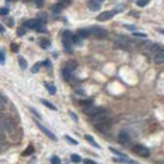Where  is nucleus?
Segmentation results:
<instances>
[{
    "label": "nucleus",
    "mask_w": 164,
    "mask_h": 164,
    "mask_svg": "<svg viewBox=\"0 0 164 164\" xmlns=\"http://www.w3.org/2000/svg\"><path fill=\"white\" fill-rule=\"evenodd\" d=\"M93 120V125H95L96 130H99L100 132H106L109 131L111 126H113V120L110 117L106 116H101V117H96V119H92Z\"/></svg>",
    "instance_id": "obj_1"
},
{
    "label": "nucleus",
    "mask_w": 164,
    "mask_h": 164,
    "mask_svg": "<svg viewBox=\"0 0 164 164\" xmlns=\"http://www.w3.org/2000/svg\"><path fill=\"white\" fill-rule=\"evenodd\" d=\"M86 114L90 117L96 119V117H101V116H106L107 110L105 107H100V106H90V107H87Z\"/></svg>",
    "instance_id": "obj_2"
},
{
    "label": "nucleus",
    "mask_w": 164,
    "mask_h": 164,
    "mask_svg": "<svg viewBox=\"0 0 164 164\" xmlns=\"http://www.w3.org/2000/svg\"><path fill=\"white\" fill-rule=\"evenodd\" d=\"M1 128H3V131L6 130V132H9V134H12V135L16 130V126H15V124H14V121L9 116H5V115L1 116Z\"/></svg>",
    "instance_id": "obj_3"
},
{
    "label": "nucleus",
    "mask_w": 164,
    "mask_h": 164,
    "mask_svg": "<svg viewBox=\"0 0 164 164\" xmlns=\"http://www.w3.org/2000/svg\"><path fill=\"white\" fill-rule=\"evenodd\" d=\"M115 43H116L119 47L124 48V49H130V48L132 47V44H134L130 38H128L125 36H117L116 38H115Z\"/></svg>",
    "instance_id": "obj_4"
},
{
    "label": "nucleus",
    "mask_w": 164,
    "mask_h": 164,
    "mask_svg": "<svg viewBox=\"0 0 164 164\" xmlns=\"http://www.w3.org/2000/svg\"><path fill=\"white\" fill-rule=\"evenodd\" d=\"M89 32L91 36L97 37V38H106L109 36V32L101 27H91V28H89Z\"/></svg>",
    "instance_id": "obj_5"
},
{
    "label": "nucleus",
    "mask_w": 164,
    "mask_h": 164,
    "mask_svg": "<svg viewBox=\"0 0 164 164\" xmlns=\"http://www.w3.org/2000/svg\"><path fill=\"white\" fill-rule=\"evenodd\" d=\"M117 140H119V143H120L121 145H125V146L131 145V138H130V135H129L126 131H120V132H119Z\"/></svg>",
    "instance_id": "obj_6"
},
{
    "label": "nucleus",
    "mask_w": 164,
    "mask_h": 164,
    "mask_svg": "<svg viewBox=\"0 0 164 164\" xmlns=\"http://www.w3.org/2000/svg\"><path fill=\"white\" fill-rule=\"evenodd\" d=\"M132 152H134L135 154L140 155V156H144V158L150 155V150L144 145H135L134 148H132Z\"/></svg>",
    "instance_id": "obj_7"
},
{
    "label": "nucleus",
    "mask_w": 164,
    "mask_h": 164,
    "mask_svg": "<svg viewBox=\"0 0 164 164\" xmlns=\"http://www.w3.org/2000/svg\"><path fill=\"white\" fill-rule=\"evenodd\" d=\"M40 25H44L39 19H29L24 23V28H29V29H38Z\"/></svg>",
    "instance_id": "obj_8"
},
{
    "label": "nucleus",
    "mask_w": 164,
    "mask_h": 164,
    "mask_svg": "<svg viewBox=\"0 0 164 164\" xmlns=\"http://www.w3.org/2000/svg\"><path fill=\"white\" fill-rule=\"evenodd\" d=\"M116 13H117L116 10H109V12H104V13H101L100 15L97 16V19H99L100 22H106V20H110Z\"/></svg>",
    "instance_id": "obj_9"
},
{
    "label": "nucleus",
    "mask_w": 164,
    "mask_h": 164,
    "mask_svg": "<svg viewBox=\"0 0 164 164\" xmlns=\"http://www.w3.org/2000/svg\"><path fill=\"white\" fill-rule=\"evenodd\" d=\"M37 126H38V128H39V129H40V130H42V131H43V132H44V134H46V135H47V137H48V138H49V139H51V140H56V139H57V138H56V137H54V134H53V132H52L51 130H48V129H47L46 126H44V125H42L40 123H37Z\"/></svg>",
    "instance_id": "obj_10"
},
{
    "label": "nucleus",
    "mask_w": 164,
    "mask_h": 164,
    "mask_svg": "<svg viewBox=\"0 0 164 164\" xmlns=\"http://www.w3.org/2000/svg\"><path fill=\"white\" fill-rule=\"evenodd\" d=\"M153 59H154V62H155L156 65L164 63V48H163V47L160 48V51L158 52V53H156V56H155V57L153 58Z\"/></svg>",
    "instance_id": "obj_11"
},
{
    "label": "nucleus",
    "mask_w": 164,
    "mask_h": 164,
    "mask_svg": "<svg viewBox=\"0 0 164 164\" xmlns=\"http://www.w3.org/2000/svg\"><path fill=\"white\" fill-rule=\"evenodd\" d=\"M76 68H77V62L73 61V59L68 61L67 63H66V66H65V69H67L68 72H73Z\"/></svg>",
    "instance_id": "obj_12"
},
{
    "label": "nucleus",
    "mask_w": 164,
    "mask_h": 164,
    "mask_svg": "<svg viewBox=\"0 0 164 164\" xmlns=\"http://www.w3.org/2000/svg\"><path fill=\"white\" fill-rule=\"evenodd\" d=\"M89 8L92 12H97V10H100L101 4L99 1H96V0H89Z\"/></svg>",
    "instance_id": "obj_13"
},
{
    "label": "nucleus",
    "mask_w": 164,
    "mask_h": 164,
    "mask_svg": "<svg viewBox=\"0 0 164 164\" xmlns=\"http://www.w3.org/2000/svg\"><path fill=\"white\" fill-rule=\"evenodd\" d=\"M63 8H65V6L62 5L61 3H57V4H54L53 6H52L51 10H52V12H53L54 14H59V13L62 12V10H63Z\"/></svg>",
    "instance_id": "obj_14"
},
{
    "label": "nucleus",
    "mask_w": 164,
    "mask_h": 164,
    "mask_svg": "<svg viewBox=\"0 0 164 164\" xmlns=\"http://www.w3.org/2000/svg\"><path fill=\"white\" fill-rule=\"evenodd\" d=\"M77 36L81 38V39H83V38H87L89 36H91L89 32V29H78L77 30Z\"/></svg>",
    "instance_id": "obj_15"
},
{
    "label": "nucleus",
    "mask_w": 164,
    "mask_h": 164,
    "mask_svg": "<svg viewBox=\"0 0 164 164\" xmlns=\"http://www.w3.org/2000/svg\"><path fill=\"white\" fill-rule=\"evenodd\" d=\"M39 44H40V47L43 48V49H47V48L51 47V42L48 40L47 38H42V39L39 40Z\"/></svg>",
    "instance_id": "obj_16"
},
{
    "label": "nucleus",
    "mask_w": 164,
    "mask_h": 164,
    "mask_svg": "<svg viewBox=\"0 0 164 164\" xmlns=\"http://www.w3.org/2000/svg\"><path fill=\"white\" fill-rule=\"evenodd\" d=\"M85 139H86V140L89 141V143H90V144H91V145L96 146V148H100V145H99V144H97V143L95 141V139H93V137H92V135H85Z\"/></svg>",
    "instance_id": "obj_17"
},
{
    "label": "nucleus",
    "mask_w": 164,
    "mask_h": 164,
    "mask_svg": "<svg viewBox=\"0 0 164 164\" xmlns=\"http://www.w3.org/2000/svg\"><path fill=\"white\" fill-rule=\"evenodd\" d=\"M62 76H63V78L67 80V81H71L72 77H73V76H72V72H68L67 69H65V68L62 69Z\"/></svg>",
    "instance_id": "obj_18"
},
{
    "label": "nucleus",
    "mask_w": 164,
    "mask_h": 164,
    "mask_svg": "<svg viewBox=\"0 0 164 164\" xmlns=\"http://www.w3.org/2000/svg\"><path fill=\"white\" fill-rule=\"evenodd\" d=\"M40 102L43 104L44 106H47L48 109H51V110H53V111H56V110H57V107H56V106H54V105H53V104H52V102H49V101H47V100H40Z\"/></svg>",
    "instance_id": "obj_19"
},
{
    "label": "nucleus",
    "mask_w": 164,
    "mask_h": 164,
    "mask_svg": "<svg viewBox=\"0 0 164 164\" xmlns=\"http://www.w3.org/2000/svg\"><path fill=\"white\" fill-rule=\"evenodd\" d=\"M44 86H46V89L48 90V92L51 93V95H54L56 93V87H54V85H52V83H44Z\"/></svg>",
    "instance_id": "obj_20"
},
{
    "label": "nucleus",
    "mask_w": 164,
    "mask_h": 164,
    "mask_svg": "<svg viewBox=\"0 0 164 164\" xmlns=\"http://www.w3.org/2000/svg\"><path fill=\"white\" fill-rule=\"evenodd\" d=\"M18 61H19V66H20V68L22 69H25L28 67V63H27V61L24 59L23 57H19L18 58Z\"/></svg>",
    "instance_id": "obj_21"
},
{
    "label": "nucleus",
    "mask_w": 164,
    "mask_h": 164,
    "mask_svg": "<svg viewBox=\"0 0 164 164\" xmlns=\"http://www.w3.org/2000/svg\"><path fill=\"white\" fill-rule=\"evenodd\" d=\"M110 150L114 153V154H116V155H119V156H121L123 159H126V155L124 154V153H121V152H119V150H116L115 148H110Z\"/></svg>",
    "instance_id": "obj_22"
},
{
    "label": "nucleus",
    "mask_w": 164,
    "mask_h": 164,
    "mask_svg": "<svg viewBox=\"0 0 164 164\" xmlns=\"http://www.w3.org/2000/svg\"><path fill=\"white\" fill-rule=\"evenodd\" d=\"M71 160L73 163H80V162H81V156L77 155V154H72L71 155Z\"/></svg>",
    "instance_id": "obj_23"
},
{
    "label": "nucleus",
    "mask_w": 164,
    "mask_h": 164,
    "mask_svg": "<svg viewBox=\"0 0 164 164\" xmlns=\"http://www.w3.org/2000/svg\"><path fill=\"white\" fill-rule=\"evenodd\" d=\"M42 65H43V63H40V62H38V63H36V65L33 66V68H32V72H33V73L38 72V71H39V68H40V66H42Z\"/></svg>",
    "instance_id": "obj_24"
},
{
    "label": "nucleus",
    "mask_w": 164,
    "mask_h": 164,
    "mask_svg": "<svg viewBox=\"0 0 164 164\" xmlns=\"http://www.w3.org/2000/svg\"><path fill=\"white\" fill-rule=\"evenodd\" d=\"M51 163H52V164H61V159H59L58 156L53 155V156L51 158Z\"/></svg>",
    "instance_id": "obj_25"
},
{
    "label": "nucleus",
    "mask_w": 164,
    "mask_h": 164,
    "mask_svg": "<svg viewBox=\"0 0 164 164\" xmlns=\"http://www.w3.org/2000/svg\"><path fill=\"white\" fill-rule=\"evenodd\" d=\"M0 62H1V65L5 63V51L4 49L0 51Z\"/></svg>",
    "instance_id": "obj_26"
},
{
    "label": "nucleus",
    "mask_w": 164,
    "mask_h": 164,
    "mask_svg": "<svg viewBox=\"0 0 164 164\" xmlns=\"http://www.w3.org/2000/svg\"><path fill=\"white\" fill-rule=\"evenodd\" d=\"M149 1H150V0H138L137 4H138V6H145Z\"/></svg>",
    "instance_id": "obj_27"
},
{
    "label": "nucleus",
    "mask_w": 164,
    "mask_h": 164,
    "mask_svg": "<svg viewBox=\"0 0 164 164\" xmlns=\"http://www.w3.org/2000/svg\"><path fill=\"white\" fill-rule=\"evenodd\" d=\"M33 152H34V148H33V146H29L25 152H23V155H30Z\"/></svg>",
    "instance_id": "obj_28"
},
{
    "label": "nucleus",
    "mask_w": 164,
    "mask_h": 164,
    "mask_svg": "<svg viewBox=\"0 0 164 164\" xmlns=\"http://www.w3.org/2000/svg\"><path fill=\"white\" fill-rule=\"evenodd\" d=\"M65 139H66V140H67V141L69 143V144H73V145H76V144H77V141H76V140H73V139H72L71 137H68V135H66Z\"/></svg>",
    "instance_id": "obj_29"
},
{
    "label": "nucleus",
    "mask_w": 164,
    "mask_h": 164,
    "mask_svg": "<svg viewBox=\"0 0 164 164\" xmlns=\"http://www.w3.org/2000/svg\"><path fill=\"white\" fill-rule=\"evenodd\" d=\"M73 43H75V44H78V46L81 44V38H80L77 34H76V36L73 37Z\"/></svg>",
    "instance_id": "obj_30"
},
{
    "label": "nucleus",
    "mask_w": 164,
    "mask_h": 164,
    "mask_svg": "<svg viewBox=\"0 0 164 164\" xmlns=\"http://www.w3.org/2000/svg\"><path fill=\"white\" fill-rule=\"evenodd\" d=\"M69 116H71V117H72V120H73V121H76V123H77V121H78L77 115H76L75 113H73V111H69Z\"/></svg>",
    "instance_id": "obj_31"
},
{
    "label": "nucleus",
    "mask_w": 164,
    "mask_h": 164,
    "mask_svg": "<svg viewBox=\"0 0 164 164\" xmlns=\"http://www.w3.org/2000/svg\"><path fill=\"white\" fill-rule=\"evenodd\" d=\"M34 4L37 8H42L43 6V0H34Z\"/></svg>",
    "instance_id": "obj_32"
},
{
    "label": "nucleus",
    "mask_w": 164,
    "mask_h": 164,
    "mask_svg": "<svg viewBox=\"0 0 164 164\" xmlns=\"http://www.w3.org/2000/svg\"><path fill=\"white\" fill-rule=\"evenodd\" d=\"M16 33H18V36H24V34H25V28H19L18 30H16Z\"/></svg>",
    "instance_id": "obj_33"
},
{
    "label": "nucleus",
    "mask_w": 164,
    "mask_h": 164,
    "mask_svg": "<svg viewBox=\"0 0 164 164\" xmlns=\"http://www.w3.org/2000/svg\"><path fill=\"white\" fill-rule=\"evenodd\" d=\"M30 111H32V114L34 115V116H37V119H40V115H39V113L36 110V109H33V107H30Z\"/></svg>",
    "instance_id": "obj_34"
},
{
    "label": "nucleus",
    "mask_w": 164,
    "mask_h": 164,
    "mask_svg": "<svg viewBox=\"0 0 164 164\" xmlns=\"http://www.w3.org/2000/svg\"><path fill=\"white\" fill-rule=\"evenodd\" d=\"M134 36L135 37H139V38H145L146 34L145 33H140V32H134Z\"/></svg>",
    "instance_id": "obj_35"
},
{
    "label": "nucleus",
    "mask_w": 164,
    "mask_h": 164,
    "mask_svg": "<svg viewBox=\"0 0 164 164\" xmlns=\"http://www.w3.org/2000/svg\"><path fill=\"white\" fill-rule=\"evenodd\" d=\"M43 65L46 66V67H47L48 69H52V66H51V61H49V59H46V61L43 62Z\"/></svg>",
    "instance_id": "obj_36"
},
{
    "label": "nucleus",
    "mask_w": 164,
    "mask_h": 164,
    "mask_svg": "<svg viewBox=\"0 0 164 164\" xmlns=\"http://www.w3.org/2000/svg\"><path fill=\"white\" fill-rule=\"evenodd\" d=\"M0 13H1L3 16H6V15H8V13H9V9L8 8H1V12H0Z\"/></svg>",
    "instance_id": "obj_37"
},
{
    "label": "nucleus",
    "mask_w": 164,
    "mask_h": 164,
    "mask_svg": "<svg viewBox=\"0 0 164 164\" xmlns=\"http://www.w3.org/2000/svg\"><path fill=\"white\" fill-rule=\"evenodd\" d=\"M12 51H13V52H18V51H19V46H18V44L12 43Z\"/></svg>",
    "instance_id": "obj_38"
},
{
    "label": "nucleus",
    "mask_w": 164,
    "mask_h": 164,
    "mask_svg": "<svg viewBox=\"0 0 164 164\" xmlns=\"http://www.w3.org/2000/svg\"><path fill=\"white\" fill-rule=\"evenodd\" d=\"M58 3H61V4L63 5V6H66V5H68L69 3H71V0H59Z\"/></svg>",
    "instance_id": "obj_39"
},
{
    "label": "nucleus",
    "mask_w": 164,
    "mask_h": 164,
    "mask_svg": "<svg viewBox=\"0 0 164 164\" xmlns=\"http://www.w3.org/2000/svg\"><path fill=\"white\" fill-rule=\"evenodd\" d=\"M124 27L126 28V29H129V30H134V32H135V29H137V28H135V25H128V24H125Z\"/></svg>",
    "instance_id": "obj_40"
},
{
    "label": "nucleus",
    "mask_w": 164,
    "mask_h": 164,
    "mask_svg": "<svg viewBox=\"0 0 164 164\" xmlns=\"http://www.w3.org/2000/svg\"><path fill=\"white\" fill-rule=\"evenodd\" d=\"M83 164H97V163L93 162L91 159H86V160H83Z\"/></svg>",
    "instance_id": "obj_41"
},
{
    "label": "nucleus",
    "mask_w": 164,
    "mask_h": 164,
    "mask_svg": "<svg viewBox=\"0 0 164 164\" xmlns=\"http://www.w3.org/2000/svg\"><path fill=\"white\" fill-rule=\"evenodd\" d=\"M38 32H42V33H44V32H47V29H46V28H44V25H40L39 28H38Z\"/></svg>",
    "instance_id": "obj_42"
},
{
    "label": "nucleus",
    "mask_w": 164,
    "mask_h": 164,
    "mask_svg": "<svg viewBox=\"0 0 164 164\" xmlns=\"http://www.w3.org/2000/svg\"><path fill=\"white\" fill-rule=\"evenodd\" d=\"M8 25H9V27H13V19H12V18L8 20Z\"/></svg>",
    "instance_id": "obj_43"
},
{
    "label": "nucleus",
    "mask_w": 164,
    "mask_h": 164,
    "mask_svg": "<svg viewBox=\"0 0 164 164\" xmlns=\"http://www.w3.org/2000/svg\"><path fill=\"white\" fill-rule=\"evenodd\" d=\"M156 30H158L159 33H162V34H164V29H162V28H156Z\"/></svg>",
    "instance_id": "obj_44"
},
{
    "label": "nucleus",
    "mask_w": 164,
    "mask_h": 164,
    "mask_svg": "<svg viewBox=\"0 0 164 164\" xmlns=\"http://www.w3.org/2000/svg\"><path fill=\"white\" fill-rule=\"evenodd\" d=\"M0 30H1V33H4V32H5V29H4V27H3V25L0 27Z\"/></svg>",
    "instance_id": "obj_45"
},
{
    "label": "nucleus",
    "mask_w": 164,
    "mask_h": 164,
    "mask_svg": "<svg viewBox=\"0 0 164 164\" xmlns=\"http://www.w3.org/2000/svg\"><path fill=\"white\" fill-rule=\"evenodd\" d=\"M96 1H99V3H101V1H104V0H96Z\"/></svg>",
    "instance_id": "obj_46"
},
{
    "label": "nucleus",
    "mask_w": 164,
    "mask_h": 164,
    "mask_svg": "<svg viewBox=\"0 0 164 164\" xmlns=\"http://www.w3.org/2000/svg\"><path fill=\"white\" fill-rule=\"evenodd\" d=\"M8 1H14V0H8Z\"/></svg>",
    "instance_id": "obj_47"
}]
</instances>
